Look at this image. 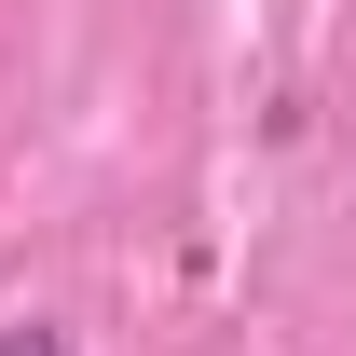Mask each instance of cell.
Wrapping results in <instances>:
<instances>
[{
	"label": "cell",
	"mask_w": 356,
	"mask_h": 356,
	"mask_svg": "<svg viewBox=\"0 0 356 356\" xmlns=\"http://www.w3.org/2000/svg\"><path fill=\"white\" fill-rule=\"evenodd\" d=\"M0 356H69V329H42V315H28V329H0Z\"/></svg>",
	"instance_id": "6da1fadb"
}]
</instances>
